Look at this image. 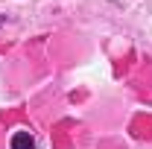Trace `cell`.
<instances>
[{
	"label": "cell",
	"mask_w": 152,
	"mask_h": 149,
	"mask_svg": "<svg viewBox=\"0 0 152 149\" xmlns=\"http://www.w3.org/2000/svg\"><path fill=\"white\" fill-rule=\"evenodd\" d=\"M9 149H38V140L29 129H15L9 134Z\"/></svg>",
	"instance_id": "cell-1"
},
{
	"label": "cell",
	"mask_w": 152,
	"mask_h": 149,
	"mask_svg": "<svg viewBox=\"0 0 152 149\" xmlns=\"http://www.w3.org/2000/svg\"><path fill=\"white\" fill-rule=\"evenodd\" d=\"M6 23H9V15H0V29H3Z\"/></svg>",
	"instance_id": "cell-2"
}]
</instances>
